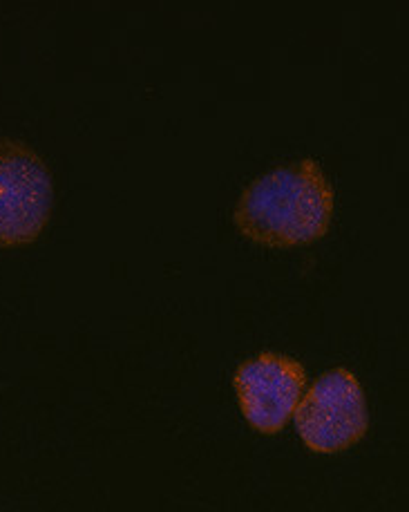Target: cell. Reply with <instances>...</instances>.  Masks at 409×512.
Segmentation results:
<instances>
[{
	"label": "cell",
	"mask_w": 409,
	"mask_h": 512,
	"mask_svg": "<svg viewBox=\"0 0 409 512\" xmlns=\"http://www.w3.org/2000/svg\"><path fill=\"white\" fill-rule=\"evenodd\" d=\"M334 217V188L318 161L280 166L246 186L233 222L246 240L293 249L325 237Z\"/></svg>",
	"instance_id": "cell-1"
},
{
	"label": "cell",
	"mask_w": 409,
	"mask_h": 512,
	"mask_svg": "<svg viewBox=\"0 0 409 512\" xmlns=\"http://www.w3.org/2000/svg\"><path fill=\"white\" fill-rule=\"evenodd\" d=\"M293 416L302 443L318 454L354 448L369 428L363 385L345 367L322 374L307 394L300 396Z\"/></svg>",
	"instance_id": "cell-2"
},
{
	"label": "cell",
	"mask_w": 409,
	"mask_h": 512,
	"mask_svg": "<svg viewBox=\"0 0 409 512\" xmlns=\"http://www.w3.org/2000/svg\"><path fill=\"white\" fill-rule=\"evenodd\" d=\"M52 206L54 184L45 161L21 141L0 139V246L36 242Z\"/></svg>",
	"instance_id": "cell-3"
},
{
	"label": "cell",
	"mask_w": 409,
	"mask_h": 512,
	"mask_svg": "<svg viewBox=\"0 0 409 512\" xmlns=\"http://www.w3.org/2000/svg\"><path fill=\"white\" fill-rule=\"evenodd\" d=\"M233 387L246 423L260 434H278L296 412L307 372L296 358L264 352L237 367Z\"/></svg>",
	"instance_id": "cell-4"
}]
</instances>
